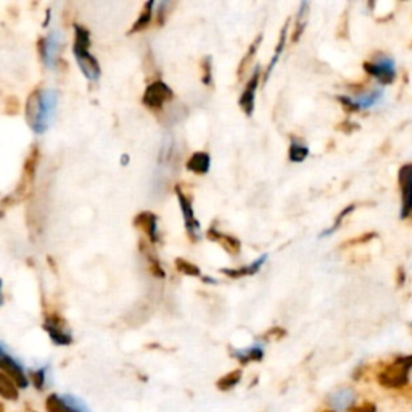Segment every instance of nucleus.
Masks as SVG:
<instances>
[{
  "instance_id": "nucleus-1",
  "label": "nucleus",
  "mask_w": 412,
  "mask_h": 412,
  "mask_svg": "<svg viewBox=\"0 0 412 412\" xmlns=\"http://www.w3.org/2000/svg\"><path fill=\"white\" fill-rule=\"evenodd\" d=\"M58 107V94L53 89H37L26 102V121L36 134H44L52 124Z\"/></svg>"
},
{
  "instance_id": "nucleus-2",
  "label": "nucleus",
  "mask_w": 412,
  "mask_h": 412,
  "mask_svg": "<svg viewBox=\"0 0 412 412\" xmlns=\"http://www.w3.org/2000/svg\"><path fill=\"white\" fill-rule=\"evenodd\" d=\"M76 37H75V57L77 60V65L89 81H97L100 77V65L98 61L92 57L89 52V44H91V34L86 27L76 25L75 27Z\"/></svg>"
},
{
  "instance_id": "nucleus-3",
  "label": "nucleus",
  "mask_w": 412,
  "mask_h": 412,
  "mask_svg": "<svg viewBox=\"0 0 412 412\" xmlns=\"http://www.w3.org/2000/svg\"><path fill=\"white\" fill-rule=\"evenodd\" d=\"M411 371L412 354L398 356L393 363H390L385 369L378 374V383L385 388H403L408 385Z\"/></svg>"
},
{
  "instance_id": "nucleus-4",
  "label": "nucleus",
  "mask_w": 412,
  "mask_h": 412,
  "mask_svg": "<svg viewBox=\"0 0 412 412\" xmlns=\"http://www.w3.org/2000/svg\"><path fill=\"white\" fill-rule=\"evenodd\" d=\"M364 71L369 76L375 77L380 84H392L397 79V68H394V60L388 55H378L374 61H366Z\"/></svg>"
},
{
  "instance_id": "nucleus-5",
  "label": "nucleus",
  "mask_w": 412,
  "mask_h": 412,
  "mask_svg": "<svg viewBox=\"0 0 412 412\" xmlns=\"http://www.w3.org/2000/svg\"><path fill=\"white\" fill-rule=\"evenodd\" d=\"M0 372L12 378L18 388H26L30 385V378L26 375L25 367L13 356H10L4 343H0Z\"/></svg>"
},
{
  "instance_id": "nucleus-6",
  "label": "nucleus",
  "mask_w": 412,
  "mask_h": 412,
  "mask_svg": "<svg viewBox=\"0 0 412 412\" xmlns=\"http://www.w3.org/2000/svg\"><path fill=\"white\" fill-rule=\"evenodd\" d=\"M176 195H177V202H179L182 216H184V224H186L187 236L191 237L192 242H198L200 237H202V226H200V221L193 213V206H192L191 198L187 197V193H184L181 191L179 186L176 187Z\"/></svg>"
},
{
  "instance_id": "nucleus-7",
  "label": "nucleus",
  "mask_w": 412,
  "mask_h": 412,
  "mask_svg": "<svg viewBox=\"0 0 412 412\" xmlns=\"http://www.w3.org/2000/svg\"><path fill=\"white\" fill-rule=\"evenodd\" d=\"M398 184L401 192V219H409L412 216V163L401 166L398 172Z\"/></svg>"
},
{
  "instance_id": "nucleus-8",
  "label": "nucleus",
  "mask_w": 412,
  "mask_h": 412,
  "mask_svg": "<svg viewBox=\"0 0 412 412\" xmlns=\"http://www.w3.org/2000/svg\"><path fill=\"white\" fill-rule=\"evenodd\" d=\"M172 98H174V92H172V89L163 81H155L146 89L142 102L148 108L160 110L163 108L165 103L171 102Z\"/></svg>"
},
{
  "instance_id": "nucleus-9",
  "label": "nucleus",
  "mask_w": 412,
  "mask_h": 412,
  "mask_svg": "<svg viewBox=\"0 0 412 412\" xmlns=\"http://www.w3.org/2000/svg\"><path fill=\"white\" fill-rule=\"evenodd\" d=\"M47 411L49 412H89L86 403H82L79 398L73 394H50L47 398Z\"/></svg>"
},
{
  "instance_id": "nucleus-10",
  "label": "nucleus",
  "mask_w": 412,
  "mask_h": 412,
  "mask_svg": "<svg viewBox=\"0 0 412 412\" xmlns=\"http://www.w3.org/2000/svg\"><path fill=\"white\" fill-rule=\"evenodd\" d=\"M61 46H63V41H61L58 31L50 32L46 39L41 41V57L47 68H53L57 65Z\"/></svg>"
},
{
  "instance_id": "nucleus-11",
  "label": "nucleus",
  "mask_w": 412,
  "mask_h": 412,
  "mask_svg": "<svg viewBox=\"0 0 412 412\" xmlns=\"http://www.w3.org/2000/svg\"><path fill=\"white\" fill-rule=\"evenodd\" d=\"M259 66H256L252 77L245 86L243 92L240 98H238V107L242 108V111L247 116H253L255 113V100H256V91H258V84H259Z\"/></svg>"
},
{
  "instance_id": "nucleus-12",
  "label": "nucleus",
  "mask_w": 412,
  "mask_h": 412,
  "mask_svg": "<svg viewBox=\"0 0 412 412\" xmlns=\"http://www.w3.org/2000/svg\"><path fill=\"white\" fill-rule=\"evenodd\" d=\"M44 328H46L50 340L55 345H60V347H65V345H71L73 342V337H71V332L66 328V324L63 321L60 319L57 316L49 317L44 324Z\"/></svg>"
},
{
  "instance_id": "nucleus-13",
  "label": "nucleus",
  "mask_w": 412,
  "mask_h": 412,
  "mask_svg": "<svg viewBox=\"0 0 412 412\" xmlns=\"http://www.w3.org/2000/svg\"><path fill=\"white\" fill-rule=\"evenodd\" d=\"M327 403L330 408L337 411H347L349 409V406H353L356 403V392L348 387L338 388L335 392L328 394Z\"/></svg>"
},
{
  "instance_id": "nucleus-14",
  "label": "nucleus",
  "mask_w": 412,
  "mask_h": 412,
  "mask_svg": "<svg viewBox=\"0 0 412 412\" xmlns=\"http://www.w3.org/2000/svg\"><path fill=\"white\" fill-rule=\"evenodd\" d=\"M134 224L147 233L152 243H157L160 240L158 218L153 213H150V211H143V213L137 216L136 221H134Z\"/></svg>"
},
{
  "instance_id": "nucleus-15",
  "label": "nucleus",
  "mask_w": 412,
  "mask_h": 412,
  "mask_svg": "<svg viewBox=\"0 0 412 412\" xmlns=\"http://www.w3.org/2000/svg\"><path fill=\"white\" fill-rule=\"evenodd\" d=\"M206 236H208L210 240L221 243V247L227 250V253H231V255L240 253V242H238L236 237L229 236V233L219 232L218 229H216V227H210V231L206 232Z\"/></svg>"
},
{
  "instance_id": "nucleus-16",
  "label": "nucleus",
  "mask_w": 412,
  "mask_h": 412,
  "mask_svg": "<svg viewBox=\"0 0 412 412\" xmlns=\"http://www.w3.org/2000/svg\"><path fill=\"white\" fill-rule=\"evenodd\" d=\"M266 259H267V255H263L256 261H253L252 264L238 267V269H221V272L222 274H226L227 277H231V279H242V277H247V276H255L256 272L261 271V267H263V264L266 263Z\"/></svg>"
},
{
  "instance_id": "nucleus-17",
  "label": "nucleus",
  "mask_w": 412,
  "mask_h": 412,
  "mask_svg": "<svg viewBox=\"0 0 412 412\" xmlns=\"http://www.w3.org/2000/svg\"><path fill=\"white\" fill-rule=\"evenodd\" d=\"M187 169L195 174H206L211 166V157L206 152H195L187 160Z\"/></svg>"
},
{
  "instance_id": "nucleus-18",
  "label": "nucleus",
  "mask_w": 412,
  "mask_h": 412,
  "mask_svg": "<svg viewBox=\"0 0 412 412\" xmlns=\"http://www.w3.org/2000/svg\"><path fill=\"white\" fill-rule=\"evenodd\" d=\"M232 356L240 361L242 364H248L252 363V361H256V363H258V361L264 358V349L261 345H253V347H248L245 349H233Z\"/></svg>"
},
{
  "instance_id": "nucleus-19",
  "label": "nucleus",
  "mask_w": 412,
  "mask_h": 412,
  "mask_svg": "<svg viewBox=\"0 0 412 412\" xmlns=\"http://www.w3.org/2000/svg\"><path fill=\"white\" fill-rule=\"evenodd\" d=\"M383 94H385L383 92V89L377 87V89H372V91L366 92V94H363V96H359L358 98H353V100H354L358 110H369L382 102Z\"/></svg>"
},
{
  "instance_id": "nucleus-20",
  "label": "nucleus",
  "mask_w": 412,
  "mask_h": 412,
  "mask_svg": "<svg viewBox=\"0 0 412 412\" xmlns=\"http://www.w3.org/2000/svg\"><path fill=\"white\" fill-rule=\"evenodd\" d=\"M288 23H290V21H287V23L283 25V27H282V32H281V37H279V44H277V47H276V50H274V55H272V58H271V61H269V66H267V70H266L264 81L269 79V76L272 75V71H274V68H276L277 61H279V58H281V55H282V52H283V49H285L287 32H288Z\"/></svg>"
},
{
  "instance_id": "nucleus-21",
  "label": "nucleus",
  "mask_w": 412,
  "mask_h": 412,
  "mask_svg": "<svg viewBox=\"0 0 412 412\" xmlns=\"http://www.w3.org/2000/svg\"><path fill=\"white\" fill-rule=\"evenodd\" d=\"M0 397H4L5 399H18V387L4 372H0Z\"/></svg>"
},
{
  "instance_id": "nucleus-22",
  "label": "nucleus",
  "mask_w": 412,
  "mask_h": 412,
  "mask_svg": "<svg viewBox=\"0 0 412 412\" xmlns=\"http://www.w3.org/2000/svg\"><path fill=\"white\" fill-rule=\"evenodd\" d=\"M309 155V148L304 146L302 142H297L293 141L290 143V148H288V160L292 161V163H302L306 158H308Z\"/></svg>"
},
{
  "instance_id": "nucleus-23",
  "label": "nucleus",
  "mask_w": 412,
  "mask_h": 412,
  "mask_svg": "<svg viewBox=\"0 0 412 412\" xmlns=\"http://www.w3.org/2000/svg\"><path fill=\"white\" fill-rule=\"evenodd\" d=\"M153 7H155V2H147L146 4V7H143L141 16H139V20L136 21V23H134V27L131 30V32H137V31L146 30V27L150 25V21H152Z\"/></svg>"
},
{
  "instance_id": "nucleus-24",
  "label": "nucleus",
  "mask_w": 412,
  "mask_h": 412,
  "mask_svg": "<svg viewBox=\"0 0 412 412\" xmlns=\"http://www.w3.org/2000/svg\"><path fill=\"white\" fill-rule=\"evenodd\" d=\"M240 378H242V371L240 369L232 371L227 375L221 377L218 380V383H216V387H218L221 392H229V390H232L233 387L238 385Z\"/></svg>"
},
{
  "instance_id": "nucleus-25",
  "label": "nucleus",
  "mask_w": 412,
  "mask_h": 412,
  "mask_svg": "<svg viewBox=\"0 0 412 412\" xmlns=\"http://www.w3.org/2000/svg\"><path fill=\"white\" fill-rule=\"evenodd\" d=\"M308 8H309L308 2H303L302 5H300V10L297 15V26H295V32H293V42H298L300 36L303 34L306 20H308Z\"/></svg>"
},
{
  "instance_id": "nucleus-26",
  "label": "nucleus",
  "mask_w": 412,
  "mask_h": 412,
  "mask_svg": "<svg viewBox=\"0 0 412 412\" xmlns=\"http://www.w3.org/2000/svg\"><path fill=\"white\" fill-rule=\"evenodd\" d=\"M261 39H263V36H261V34L255 39V41L252 42V46H250V49H248L247 55H245V57L242 58L240 66H238V71H237L238 76H243V75H245V71H247V68H248V65L252 63V60H253V57H255L256 50H258L259 44H261Z\"/></svg>"
},
{
  "instance_id": "nucleus-27",
  "label": "nucleus",
  "mask_w": 412,
  "mask_h": 412,
  "mask_svg": "<svg viewBox=\"0 0 412 412\" xmlns=\"http://www.w3.org/2000/svg\"><path fill=\"white\" fill-rule=\"evenodd\" d=\"M176 267H177V271L182 272V274H186V276H192V277L202 276V271H200V267L192 264V263H188L187 259L177 258L176 259Z\"/></svg>"
},
{
  "instance_id": "nucleus-28",
  "label": "nucleus",
  "mask_w": 412,
  "mask_h": 412,
  "mask_svg": "<svg viewBox=\"0 0 412 412\" xmlns=\"http://www.w3.org/2000/svg\"><path fill=\"white\" fill-rule=\"evenodd\" d=\"M356 210V206L354 205H348L347 208H345L342 213H340L338 216H337V219L333 221V224H332V227H328L327 231H324V233H321V238H324V237H327V236H332L333 232H335L340 226H342V222L345 221V218H347L348 214H352L353 211Z\"/></svg>"
},
{
  "instance_id": "nucleus-29",
  "label": "nucleus",
  "mask_w": 412,
  "mask_h": 412,
  "mask_svg": "<svg viewBox=\"0 0 412 412\" xmlns=\"http://www.w3.org/2000/svg\"><path fill=\"white\" fill-rule=\"evenodd\" d=\"M32 382H34V385L37 390H44L46 388V382H47V369L46 367H41L39 371L32 372Z\"/></svg>"
},
{
  "instance_id": "nucleus-30",
  "label": "nucleus",
  "mask_w": 412,
  "mask_h": 412,
  "mask_svg": "<svg viewBox=\"0 0 412 412\" xmlns=\"http://www.w3.org/2000/svg\"><path fill=\"white\" fill-rule=\"evenodd\" d=\"M211 57H206L202 68H203V84L205 86H211L213 84V65H211Z\"/></svg>"
},
{
  "instance_id": "nucleus-31",
  "label": "nucleus",
  "mask_w": 412,
  "mask_h": 412,
  "mask_svg": "<svg viewBox=\"0 0 412 412\" xmlns=\"http://www.w3.org/2000/svg\"><path fill=\"white\" fill-rule=\"evenodd\" d=\"M338 102L342 103V107L348 111V113H356V111H359L358 107H356L353 97H347V96H338Z\"/></svg>"
},
{
  "instance_id": "nucleus-32",
  "label": "nucleus",
  "mask_w": 412,
  "mask_h": 412,
  "mask_svg": "<svg viewBox=\"0 0 412 412\" xmlns=\"http://www.w3.org/2000/svg\"><path fill=\"white\" fill-rule=\"evenodd\" d=\"M352 412H377V409H375V404L364 403L361 406H356V408L352 409Z\"/></svg>"
},
{
  "instance_id": "nucleus-33",
  "label": "nucleus",
  "mask_w": 412,
  "mask_h": 412,
  "mask_svg": "<svg viewBox=\"0 0 412 412\" xmlns=\"http://www.w3.org/2000/svg\"><path fill=\"white\" fill-rule=\"evenodd\" d=\"M203 281H205L206 283H216V281H214V279H211V277H203Z\"/></svg>"
},
{
  "instance_id": "nucleus-34",
  "label": "nucleus",
  "mask_w": 412,
  "mask_h": 412,
  "mask_svg": "<svg viewBox=\"0 0 412 412\" xmlns=\"http://www.w3.org/2000/svg\"><path fill=\"white\" fill-rule=\"evenodd\" d=\"M0 304H2V281H0Z\"/></svg>"
},
{
  "instance_id": "nucleus-35",
  "label": "nucleus",
  "mask_w": 412,
  "mask_h": 412,
  "mask_svg": "<svg viewBox=\"0 0 412 412\" xmlns=\"http://www.w3.org/2000/svg\"><path fill=\"white\" fill-rule=\"evenodd\" d=\"M324 412H335V411H324Z\"/></svg>"
},
{
  "instance_id": "nucleus-36",
  "label": "nucleus",
  "mask_w": 412,
  "mask_h": 412,
  "mask_svg": "<svg viewBox=\"0 0 412 412\" xmlns=\"http://www.w3.org/2000/svg\"><path fill=\"white\" fill-rule=\"evenodd\" d=\"M0 412H2V408H0Z\"/></svg>"
}]
</instances>
